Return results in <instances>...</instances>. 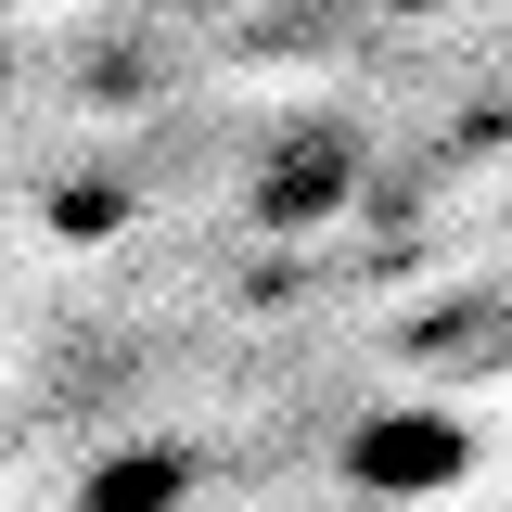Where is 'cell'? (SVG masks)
I'll use <instances>...</instances> for the list:
<instances>
[{"mask_svg": "<svg viewBox=\"0 0 512 512\" xmlns=\"http://www.w3.org/2000/svg\"><path fill=\"white\" fill-rule=\"evenodd\" d=\"M180 448H116L103 474H77V512H180Z\"/></svg>", "mask_w": 512, "mask_h": 512, "instance_id": "obj_1", "label": "cell"}, {"mask_svg": "<svg viewBox=\"0 0 512 512\" xmlns=\"http://www.w3.org/2000/svg\"><path fill=\"white\" fill-rule=\"evenodd\" d=\"M359 512H384V500H359Z\"/></svg>", "mask_w": 512, "mask_h": 512, "instance_id": "obj_2", "label": "cell"}]
</instances>
